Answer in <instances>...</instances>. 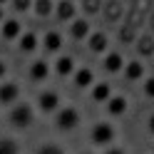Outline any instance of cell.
<instances>
[{"label":"cell","instance_id":"6da1fadb","mask_svg":"<svg viewBox=\"0 0 154 154\" xmlns=\"http://www.w3.org/2000/svg\"><path fill=\"white\" fill-rule=\"evenodd\" d=\"M8 122H10V127H15V129H27L35 122V112H32L30 104L17 102V104L10 107V112H8Z\"/></svg>","mask_w":154,"mask_h":154},{"label":"cell","instance_id":"7a4b0ae2","mask_svg":"<svg viewBox=\"0 0 154 154\" xmlns=\"http://www.w3.org/2000/svg\"><path fill=\"white\" fill-rule=\"evenodd\" d=\"M114 139H117V129L112 127L109 122H94L92 129H90V142L94 147H112Z\"/></svg>","mask_w":154,"mask_h":154},{"label":"cell","instance_id":"3957f363","mask_svg":"<svg viewBox=\"0 0 154 154\" xmlns=\"http://www.w3.org/2000/svg\"><path fill=\"white\" fill-rule=\"evenodd\" d=\"M80 112H77L75 107H60L55 112V129L60 132H72L80 127Z\"/></svg>","mask_w":154,"mask_h":154},{"label":"cell","instance_id":"277c9868","mask_svg":"<svg viewBox=\"0 0 154 154\" xmlns=\"http://www.w3.org/2000/svg\"><path fill=\"white\" fill-rule=\"evenodd\" d=\"M37 107H40V112L45 114H55L57 109H60V94H57L55 90H45L37 94Z\"/></svg>","mask_w":154,"mask_h":154},{"label":"cell","instance_id":"5b68a950","mask_svg":"<svg viewBox=\"0 0 154 154\" xmlns=\"http://www.w3.org/2000/svg\"><path fill=\"white\" fill-rule=\"evenodd\" d=\"M67 32H70V37L72 40H87V37L92 35V25H90V20L87 17H75V20L67 25Z\"/></svg>","mask_w":154,"mask_h":154},{"label":"cell","instance_id":"8992f818","mask_svg":"<svg viewBox=\"0 0 154 154\" xmlns=\"http://www.w3.org/2000/svg\"><path fill=\"white\" fill-rule=\"evenodd\" d=\"M23 35V23L15 20V17H5L3 23H0V37H5V40L10 42H17Z\"/></svg>","mask_w":154,"mask_h":154},{"label":"cell","instance_id":"52a82bcc","mask_svg":"<svg viewBox=\"0 0 154 154\" xmlns=\"http://www.w3.org/2000/svg\"><path fill=\"white\" fill-rule=\"evenodd\" d=\"M55 17L60 23L70 25L77 17V3H72V0H57V3H55Z\"/></svg>","mask_w":154,"mask_h":154},{"label":"cell","instance_id":"ba28073f","mask_svg":"<svg viewBox=\"0 0 154 154\" xmlns=\"http://www.w3.org/2000/svg\"><path fill=\"white\" fill-rule=\"evenodd\" d=\"M20 100V85L17 82H0V104L13 107Z\"/></svg>","mask_w":154,"mask_h":154},{"label":"cell","instance_id":"9c48e42d","mask_svg":"<svg viewBox=\"0 0 154 154\" xmlns=\"http://www.w3.org/2000/svg\"><path fill=\"white\" fill-rule=\"evenodd\" d=\"M85 42H87V50H90L92 55H107V52H109V37L104 35V32H100V30L92 32Z\"/></svg>","mask_w":154,"mask_h":154},{"label":"cell","instance_id":"30bf717a","mask_svg":"<svg viewBox=\"0 0 154 154\" xmlns=\"http://www.w3.org/2000/svg\"><path fill=\"white\" fill-rule=\"evenodd\" d=\"M62 32L60 30H47L42 37H40V45H42V50L45 52H50V55H55V52H60L62 50Z\"/></svg>","mask_w":154,"mask_h":154},{"label":"cell","instance_id":"8fae6325","mask_svg":"<svg viewBox=\"0 0 154 154\" xmlns=\"http://www.w3.org/2000/svg\"><path fill=\"white\" fill-rule=\"evenodd\" d=\"M104 107H107V114H109V117H124L127 109H129V102H127L124 94H112Z\"/></svg>","mask_w":154,"mask_h":154},{"label":"cell","instance_id":"7c38bea8","mask_svg":"<svg viewBox=\"0 0 154 154\" xmlns=\"http://www.w3.org/2000/svg\"><path fill=\"white\" fill-rule=\"evenodd\" d=\"M27 77L32 82H45L50 77V62L47 60H32L30 67H27Z\"/></svg>","mask_w":154,"mask_h":154},{"label":"cell","instance_id":"4fadbf2b","mask_svg":"<svg viewBox=\"0 0 154 154\" xmlns=\"http://www.w3.org/2000/svg\"><path fill=\"white\" fill-rule=\"evenodd\" d=\"M94 82L97 80H94V72L90 70V67H77L75 75H72V85L77 90H90Z\"/></svg>","mask_w":154,"mask_h":154},{"label":"cell","instance_id":"5bb4252c","mask_svg":"<svg viewBox=\"0 0 154 154\" xmlns=\"http://www.w3.org/2000/svg\"><path fill=\"white\" fill-rule=\"evenodd\" d=\"M124 77H127L129 82H142L144 77H147V70H144V62L142 60H129L124 62Z\"/></svg>","mask_w":154,"mask_h":154},{"label":"cell","instance_id":"9a60e30c","mask_svg":"<svg viewBox=\"0 0 154 154\" xmlns=\"http://www.w3.org/2000/svg\"><path fill=\"white\" fill-rule=\"evenodd\" d=\"M124 62H127V60H124V55H122V52L109 50L107 55H104V60H102V67H104L107 72H114V75H117V72L124 70Z\"/></svg>","mask_w":154,"mask_h":154},{"label":"cell","instance_id":"2e32d148","mask_svg":"<svg viewBox=\"0 0 154 154\" xmlns=\"http://www.w3.org/2000/svg\"><path fill=\"white\" fill-rule=\"evenodd\" d=\"M109 97H112V85H109V82H94L92 87H90V100H92V102L107 104Z\"/></svg>","mask_w":154,"mask_h":154},{"label":"cell","instance_id":"e0dca14e","mask_svg":"<svg viewBox=\"0 0 154 154\" xmlns=\"http://www.w3.org/2000/svg\"><path fill=\"white\" fill-rule=\"evenodd\" d=\"M75 70H77L75 57H70V55H60V57L55 60V72L60 75V77H72Z\"/></svg>","mask_w":154,"mask_h":154},{"label":"cell","instance_id":"ac0fdd59","mask_svg":"<svg viewBox=\"0 0 154 154\" xmlns=\"http://www.w3.org/2000/svg\"><path fill=\"white\" fill-rule=\"evenodd\" d=\"M17 47H20V52H35L40 47V37L35 32H23L20 40H17Z\"/></svg>","mask_w":154,"mask_h":154},{"label":"cell","instance_id":"d6986e66","mask_svg":"<svg viewBox=\"0 0 154 154\" xmlns=\"http://www.w3.org/2000/svg\"><path fill=\"white\" fill-rule=\"evenodd\" d=\"M32 10L40 17H50L55 13V0H32Z\"/></svg>","mask_w":154,"mask_h":154},{"label":"cell","instance_id":"ffe728a7","mask_svg":"<svg viewBox=\"0 0 154 154\" xmlns=\"http://www.w3.org/2000/svg\"><path fill=\"white\" fill-rule=\"evenodd\" d=\"M137 50H139L142 57H152L154 55V37L152 35H142L137 40Z\"/></svg>","mask_w":154,"mask_h":154},{"label":"cell","instance_id":"44dd1931","mask_svg":"<svg viewBox=\"0 0 154 154\" xmlns=\"http://www.w3.org/2000/svg\"><path fill=\"white\" fill-rule=\"evenodd\" d=\"M0 154H20V144L13 137H0Z\"/></svg>","mask_w":154,"mask_h":154},{"label":"cell","instance_id":"7402d4cb","mask_svg":"<svg viewBox=\"0 0 154 154\" xmlns=\"http://www.w3.org/2000/svg\"><path fill=\"white\" fill-rule=\"evenodd\" d=\"M35 154H65V149L60 144H55V142H45V144H40L35 149Z\"/></svg>","mask_w":154,"mask_h":154},{"label":"cell","instance_id":"603a6c76","mask_svg":"<svg viewBox=\"0 0 154 154\" xmlns=\"http://www.w3.org/2000/svg\"><path fill=\"white\" fill-rule=\"evenodd\" d=\"M10 5H13L15 13H27V10H32V0H10Z\"/></svg>","mask_w":154,"mask_h":154},{"label":"cell","instance_id":"cb8c5ba5","mask_svg":"<svg viewBox=\"0 0 154 154\" xmlns=\"http://www.w3.org/2000/svg\"><path fill=\"white\" fill-rule=\"evenodd\" d=\"M142 90H144V97L154 100V75L144 77V82H142Z\"/></svg>","mask_w":154,"mask_h":154},{"label":"cell","instance_id":"d4e9b609","mask_svg":"<svg viewBox=\"0 0 154 154\" xmlns=\"http://www.w3.org/2000/svg\"><path fill=\"white\" fill-rule=\"evenodd\" d=\"M85 8H87V13H92V10L97 13L100 10V0H87V5H85Z\"/></svg>","mask_w":154,"mask_h":154},{"label":"cell","instance_id":"484cf974","mask_svg":"<svg viewBox=\"0 0 154 154\" xmlns=\"http://www.w3.org/2000/svg\"><path fill=\"white\" fill-rule=\"evenodd\" d=\"M147 129H149V134H154V112L149 114V119H147Z\"/></svg>","mask_w":154,"mask_h":154},{"label":"cell","instance_id":"4316f807","mask_svg":"<svg viewBox=\"0 0 154 154\" xmlns=\"http://www.w3.org/2000/svg\"><path fill=\"white\" fill-rule=\"evenodd\" d=\"M117 15H119V5L112 3V5H109V17H117Z\"/></svg>","mask_w":154,"mask_h":154},{"label":"cell","instance_id":"83f0119b","mask_svg":"<svg viewBox=\"0 0 154 154\" xmlns=\"http://www.w3.org/2000/svg\"><path fill=\"white\" fill-rule=\"evenodd\" d=\"M104 154H124V149H122V147H109Z\"/></svg>","mask_w":154,"mask_h":154},{"label":"cell","instance_id":"f1b7e54d","mask_svg":"<svg viewBox=\"0 0 154 154\" xmlns=\"http://www.w3.org/2000/svg\"><path fill=\"white\" fill-rule=\"evenodd\" d=\"M8 75V65L3 62V60H0V80H3V77Z\"/></svg>","mask_w":154,"mask_h":154},{"label":"cell","instance_id":"f546056e","mask_svg":"<svg viewBox=\"0 0 154 154\" xmlns=\"http://www.w3.org/2000/svg\"><path fill=\"white\" fill-rule=\"evenodd\" d=\"M5 20V10H3V5H0V23Z\"/></svg>","mask_w":154,"mask_h":154},{"label":"cell","instance_id":"4dcf8cb0","mask_svg":"<svg viewBox=\"0 0 154 154\" xmlns=\"http://www.w3.org/2000/svg\"><path fill=\"white\" fill-rule=\"evenodd\" d=\"M3 3H10V0H0V5H3Z\"/></svg>","mask_w":154,"mask_h":154},{"label":"cell","instance_id":"1f68e13d","mask_svg":"<svg viewBox=\"0 0 154 154\" xmlns=\"http://www.w3.org/2000/svg\"><path fill=\"white\" fill-rule=\"evenodd\" d=\"M82 154H92V152H82Z\"/></svg>","mask_w":154,"mask_h":154},{"label":"cell","instance_id":"d6a6232c","mask_svg":"<svg viewBox=\"0 0 154 154\" xmlns=\"http://www.w3.org/2000/svg\"><path fill=\"white\" fill-rule=\"evenodd\" d=\"M72 3H77V0H72Z\"/></svg>","mask_w":154,"mask_h":154}]
</instances>
